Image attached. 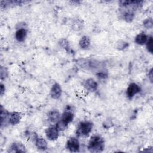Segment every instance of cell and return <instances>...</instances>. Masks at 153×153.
<instances>
[{
    "mask_svg": "<svg viewBox=\"0 0 153 153\" xmlns=\"http://www.w3.org/2000/svg\"><path fill=\"white\" fill-rule=\"evenodd\" d=\"M21 118L22 115L20 113L16 112H12L8 115V122L12 125H16L20 122Z\"/></svg>",
    "mask_w": 153,
    "mask_h": 153,
    "instance_id": "10",
    "label": "cell"
},
{
    "mask_svg": "<svg viewBox=\"0 0 153 153\" xmlns=\"http://www.w3.org/2000/svg\"><path fill=\"white\" fill-rule=\"evenodd\" d=\"M148 76H149V79L150 80V81L152 82V69H151L148 74Z\"/></svg>",
    "mask_w": 153,
    "mask_h": 153,
    "instance_id": "23",
    "label": "cell"
},
{
    "mask_svg": "<svg viewBox=\"0 0 153 153\" xmlns=\"http://www.w3.org/2000/svg\"><path fill=\"white\" fill-rule=\"evenodd\" d=\"M140 91V88L139 86L135 84V83H131L127 90V94L128 97H133L136 94L138 93Z\"/></svg>",
    "mask_w": 153,
    "mask_h": 153,
    "instance_id": "9",
    "label": "cell"
},
{
    "mask_svg": "<svg viewBox=\"0 0 153 153\" xmlns=\"http://www.w3.org/2000/svg\"><path fill=\"white\" fill-rule=\"evenodd\" d=\"M147 40H148V36L144 33H140L138 34L135 38L136 43L140 45H142L146 43Z\"/></svg>",
    "mask_w": 153,
    "mask_h": 153,
    "instance_id": "15",
    "label": "cell"
},
{
    "mask_svg": "<svg viewBox=\"0 0 153 153\" xmlns=\"http://www.w3.org/2000/svg\"><path fill=\"white\" fill-rule=\"evenodd\" d=\"M68 126V124L63 122L62 120H59L56 124V128L59 131H63L65 130Z\"/></svg>",
    "mask_w": 153,
    "mask_h": 153,
    "instance_id": "18",
    "label": "cell"
},
{
    "mask_svg": "<svg viewBox=\"0 0 153 153\" xmlns=\"http://www.w3.org/2000/svg\"><path fill=\"white\" fill-rule=\"evenodd\" d=\"M134 18V14L131 11H128L124 14V19L127 22H130Z\"/></svg>",
    "mask_w": 153,
    "mask_h": 153,
    "instance_id": "20",
    "label": "cell"
},
{
    "mask_svg": "<svg viewBox=\"0 0 153 153\" xmlns=\"http://www.w3.org/2000/svg\"><path fill=\"white\" fill-rule=\"evenodd\" d=\"M66 148L71 152H77L79 148V143L78 139L72 137L66 143Z\"/></svg>",
    "mask_w": 153,
    "mask_h": 153,
    "instance_id": "4",
    "label": "cell"
},
{
    "mask_svg": "<svg viewBox=\"0 0 153 153\" xmlns=\"http://www.w3.org/2000/svg\"><path fill=\"white\" fill-rule=\"evenodd\" d=\"M26 36V30L23 28L18 29L15 33L16 39L18 41H23L25 39Z\"/></svg>",
    "mask_w": 153,
    "mask_h": 153,
    "instance_id": "14",
    "label": "cell"
},
{
    "mask_svg": "<svg viewBox=\"0 0 153 153\" xmlns=\"http://www.w3.org/2000/svg\"><path fill=\"white\" fill-rule=\"evenodd\" d=\"M4 91H5V87H4V85L2 84H1V96L4 94Z\"/></svg>",
    "mask_w": 153,
    "mask_h": 153,
    "instance_id": "24",
    "label": "cell"
},
{
    "mask_svg": "<svg viewBox=\"0 0 153 153\" xmlns=\"http://www.w3.org/2000/svg\"><path fill=\"white\" fill-rule=\"evenodd\" d=\"M62 94V89L60 85L57 83L54 84L50 90V95L51 97L53 99H57L60 97Z\"/></svg>",
    "mask_w": 153,
    "mask_h": 153,
    "instance_id": "7",
    "label": "cell"
},
{
    "mask_svg": "<svg viewBox=\"0 0 153 153\" xmlns=\"http://www.w3.org/2000/svg\"><path fill=\"white\" fill-rule=\"evenodd\" d=\"M73 118H74L73 114L69 111H66L63 112L60 120L68 124V123H69L72 121Z\"/></svg>",
    "mask_w": 153,
    "mask_h": 153,
    "instance_id": "12",
    "label": "cell"
},
{
    "mask_svg": "<svg viewBox=\"0 0 153 153\" xmlns=\"http://www.w3.org/2000/svg\"><path fill=\"white\" fill-rule=\"evenodd\" d=\"M47 137L50 140H54L57 139L59 136V130L54 127H51L48 128L45 131Z\"/></svg>",
    "mask_w": 153,
    "mask_h": 153,
    "instance_id": "5",
    "label": "cell"
},
{
    "mask_svg": "<svg viewBox=\"0 0 153 153\" xmlns=\"http://www.w3.org/2000/svg\"><path fill=\"white\" fill-rule=\"evenodd\" d=\"M93 124L89 121H83L79 124L76 134L78 136H84L88 135L91 131Z\"/></svg>",
    "mask_w": 153,
    "mask_h": 153,
    "instance_id": "2",
    "label": "cell"
},
{
    "mask_svg": "<svg viewBox=\"0 0 153 153\" xmlns=\"http://www.w3.org/2000/svg\"><path fill=\"white\" fill-rule=\"evenodd\" d=\"M35 144L38 149L44 151L47 148V142L43 138H37L35 142Z\"/></svg>",
    "mask_w": 153,
    "mask_h": 153,
    "instance_id": "13",
    "label": "cell"
},
{
    "mask_svg": "<svg viewBox=\"0 0 153 153\" xmlns=\"http://www.w3.org/2000/svg\"><path fill=\"white\" fill-rule=\"evenodd\" d=\"M90 44V38L87 36H83L79 41V45L83 49L87 48Z\"/></svg>",
    "mask_w": 153,
    "mask_h": 153,
    "instance_id": "16",
    "label": "cell"
},
{
    "mask_svg": "<svg viewBox=\"0 0 153 153\" xmlns=\"http://www.w3.org/2000/svg\"><path fill=\"white\" fill-rule=\"evenodd\" d=\"M10 152H26V148L24 145L20 142H14L10 146L8 151Z\"/></svg>",
    "mask_w": 153,
    "mask_h": 153,
    "instance_id": "6",
    "label": "cell"
},
{
    "mask_svg": "<svg viewBox=\"0 0 153 153\" xmlns=\"http://www.w3.org/2000/svg\"><path fill=\"white\" fill-rule=\"evenodd\" d=\"M100 62L94 60L80 59L78 61V64L82 68L86 69H95L99 68Z\"/></svg>",
    "mask_w": 153,
    "mask_h": 153,
    "instance_id": "3",
    "label": "cell"
},
{
    "mask_svg": "<svg viewBox=\"0 0 153 153\" xmlns=\"http://www.w3.org/2000/svg\"><path fill=\"white\" fill-rule=\"evenodd\" d=\"M83 24L82 23L81 21L79 20H76L72 23V29L75 30H79L82 29Z\"/></svg>",
    "mask_w": 153,
    "mask_h": 153,
    "instance_id": "17",
    "label": "cell"
},
{
    "mask_svg": "<svg viewBox=\"0 0 153 153\" xmlns=\"http://www.w3.org/2000/svg\"><path fill=\"white\" fill-rule=\"evenodd\" d=\"M146 48L148 51L151 53H152L153 52V39L152 36L149 37V38H148L147 41L146 42Z\"/></svg>",
    "mask_w": 153,
    "mask_h": 153,
    "instance_id": "19",
    "label": "cell"
},
{
    "mask_svg": "<svg viewBox=\"0 0 153 153\" xmlns=\"http://www.w3.org/2000/svg\"><path fill=\"white\" fill-rule=\"evenodd\" d=\"M48 118L51 122L56 123L60 118V114L57 111H51L48 113Z\"/></svg>",
    "mask_w": 153,
    "mask_h": 153,
    "instance_id": "11",
    "label": "cell"
},
{
    "mask_svg": "<svg viewBox=\"0 0 153 153\" xmlns=\"http://www.w3.org/2000/svg\"><path fill=\"white\" fill-rule=\"evenodd\" d=\"M59 44H60V45L62 47H63L64 48H69L68 43V42L66 41V40H65V39H62V40L59 42Z\"/></svg>",
    "mask_w": 153,
    "mask_h": 153,
    "instance_id": "22",
    "label": "cell"
},
{
    "mask_svg": "<svg viewBox=\"0 0 153 153\" xmlns=\"http://www.w3.org/2000/svg\"><path fill=\"white\" fill-rule=\"evenodd\" d=\"M153 23L151 19H146L143 22V26L147 29H151L152 27Z\"/></svg>",
    "mask_w": 153,
    "mask_h": 153,
    "instance_id": "21",
    "label": "cell"
},
{
    "mask_svg": "<svg viewBox=\"0 0 153 153\" xmlns=\"http://www.w3.org/2000/svg\"><path fill=\"white\" fill-rule=\"evenodd\" d=\"M104 148L103 139L98 136H94L90 138L88 149L91 152H100Z\"/></svg>",
    "mask_w": 153,
    "mask_h": 153,
    "instance_id": "1",
    "label": "cell"
},
{
    "mask_svg": "<svg viewBox=\"0 0 153 153\" xmlns=\"http://www.w3.org/2000/svg\"><path fill=\"white\" fill-rule=\"evenodd\" d=\"M84 86L89 91H94L97 88V84L93 79L90 78L84 82Z\"/></svg>",
    "mask_w": 153,
    "mask_h": 153,
    "instance_id": "8",
    "label": "cell"
}]
</instances>
